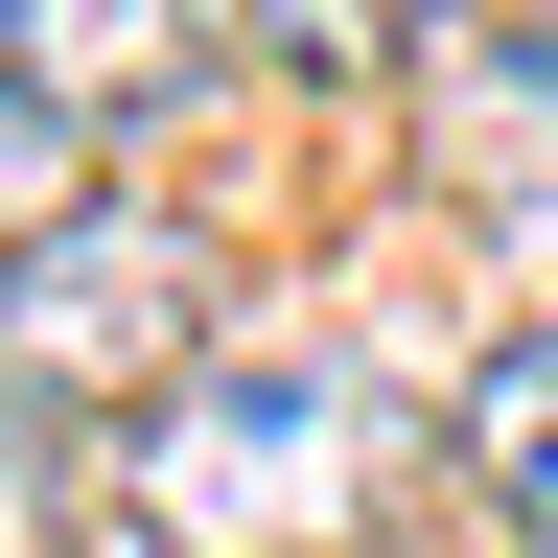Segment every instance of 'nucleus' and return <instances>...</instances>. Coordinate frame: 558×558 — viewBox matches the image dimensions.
I'll return each instance as SVG.
<instances>
[{
  "label": "nucleus",
  "instance_id": "nucleus-1",
  "mask_svg": "<svg viewBox=\"0 0 558 558\" xmlns=\"http://www.w3.org/2000/svg\"><path fill=\"white\" fill-rule=\"evenodd\" d=\"M396 465H418L396 373H349V349H209L140 418V535L163 558H373Z\"/></svg>",
  "mask_w": 558,
  "mask_h": 558
},
{
  "label": "nucleus",
  "instance_id": "nucleus-6",
  "mask_svg": "<svg viewBox=\"0 0 558 558\" xmlns=\"http://www.w3.org/2000/svg\"><path fill=\"white\" fill-rule=\"evenodd\" d=\"M70 512H47V465H24V418H0V558H47Z\"/></svg>",
  "mask_w": 558,
  "mask_h": 558
},
{
  "label": "nucleus",
  "instance_id": "nucleus-4",
  "mask_svg": "<svg viewBox=\"0 0 558 558\" xmlns=\"http://www.w3.org/2000/svg\"><path fill=\"white\" fill-rule=\"evenodd\" d=\"M442 465H465V512L512 535V558H558V326H512L465 373V418H442Z\"/></svg>",
  "mask_w": 558,
  "mask_h": 558
},
{
  "label": "nucleus",
  "instance_id": "nucleus-5",
  "mask_svg": "<svg viewBox=\"0 0 558 558\" xmlns=\"http://www.w3.org/2000/svg\"><path fill=\"white\" fill-rule=\"evenodd\" d=\"M396 24H418V0H256V47H279V70H373Z\"/></svg>",
  "mask_w": 558,
  "mask_h": 558
},
{
  "label": "nucleus",
  "instance_id": "nucleus-3",
  "mask_svg": "<svg viewBox=\"0 0 558 558\" xmlns=\"http://www.w3.org/2000/svg\"><path fill=\"white\" fill-rule=\"evenodd\" d=\"M233 70H256V0H0V117H47L70 163L94 140H163Z\"/></svg>",
  "mask_w": 558,
  "mask_h": 558
},
{
  "label": "nucleus",
  "instance_id": "nucleus-2",
  "mask_svg": "<svg viewBox=\"0 0 558 558\" xmlns=\"http://www.w3.org/2000/svg\"><path fill=\"white\" fill-rule=\"evenodd\" d=\"M186 373H209V256L163 209L0 233V418H163Z\"/></svg>",
  "mask_w": 558,
  "mask_h": 558
}]
</instances>
